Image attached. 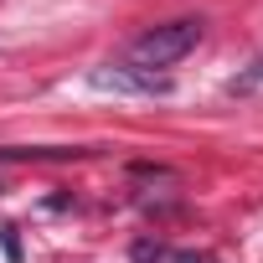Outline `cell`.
Returning a JSON list of instances; mask_svg holds the SVG:
<instances>
[{"label": "cell", "instance_id": "1", "mask_svg": "<svg viewBox=\"0 0 263 263\" xmlns=\"http://www.w3.org/2000/svg\"><path fill=\"white\" fill-rule=\"evenodd\" d=\"M196 42H201V16H186V21H165V26L140 31L135 47H129V57H135L145 72H155V67H171L186 52H196Z\"/></svg>", "mask_w": 263, "mask_h": 263}, {"label": "cell", "instance_id": "2", "mask_svg": "<svg viewBox=\"0 0 263 263\" xmlns=\"http://www.w3.org/2000/svg\"><path fill=\"white\" fill-rule=\"evenodd\" d=\"M88 83H93V88H114V93H145V98L171 93V78L145 72V67H93Z\"/></svg>", "mask_w": 263, "mask_h": 263}, {"label": "cell", "instance_id": "3", "mask_svg": "<svg viewBox=\"0 0 263 263\" xmlns=\"http://www.w3.org/2000/svg\"><path fill=\"white\" fill-rule=\"evenodd\" d=\"M93 150H67V145H31V150H16V145H0V165L6 160H88Z\"/></svg>", "mask_w": 263, "mask_h": 263}, {"label": "cell", "instance_id": "4", "mask_svg": "<svg viewBox=\"0 0 263 263\" xmlns=\"http://www.w3.org/2000/svg\"><path fill=\"white\" fill-rule=\"evenodd\" d=\"M129 253H135V263H165V248L160 242H135Z\"/></svg>", "mask_w": 263, "mask_h": 263}, {"label": "cell", "instance_id": "5", "mask_svg": "<svg viewBox=\"0 0 263 263\" xmlns=\"http://www.w3.org/2000/svg\"><path fill=\"white\" fill-rule=\"evenodd\" d=\"M0 248H6L11 263H21V237H16V227H0Z\"/></svg>", "mask_w": 263, "mask_h": 263}]
</instances>
